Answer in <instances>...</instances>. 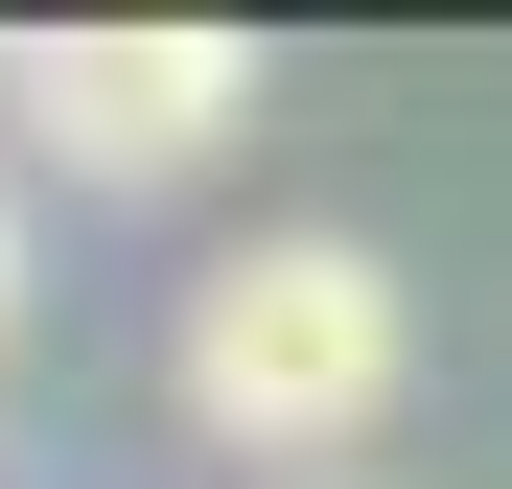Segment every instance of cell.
Masks as SVG:
<instances>
[{
	"instance_id": "obj_2",
	"label": "cell",
	"mask_w": 512,
	"mask_h": 489,
	"mask_svg": "<svg viewBox=\"0 0 512 489\" xmlns=\"http://www.w3.org/2000/svg\"><path fill=\"white\" fill-rule=\"evenodd\" d=\"M70 187H187L210 140H256V47L233 24H70V47H0Z\"/></svg>"
},
{
	"instance_id": "obj_1",
	"label": "cell",
	"mask_w": 512,
	"mask_h": 489,
	"mask_svg": "<svg viewBox=\"0 0 512 489\" xmlns=\"http://www.w3.org/2000/svg\"><path fill=\"white\" fill-rule=\"evenodd\" d=\"M396 373H419V303L373 233H256V257L187 280V420L233 466H350L396 420Z\"/></svg>"
},
{
	"instance_id": "obj_3",
	"label": "cell",
	"mask_w": 512,
	"mask_h": 489,
	"mask_svg": "<svg viewBox=\"0 0 512 489\" xmlns=\"http://www.w3.org/2000/svg\"><path fill=\"white\" fill-rule=\"evenodd\" d=\"M0 326H24V210H0Z\"/></svg>"
}]
</instances>
